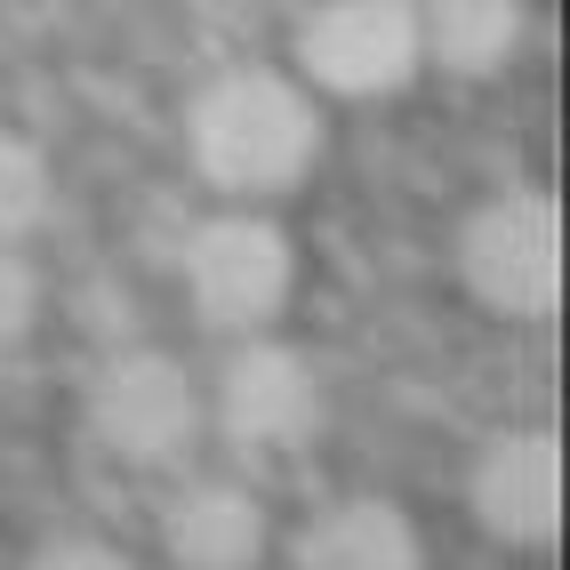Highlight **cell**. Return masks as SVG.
<instances>
[{"label":"cell","mask_w":570,"mask_h":570,"mask_svg":"<svg viewBox=\"0 0 570 570\" xmlns=\"http://www.w3.org/2000/svg\"><path fill=\"white\" fill-rule=\"evenodd\" d=\"M194 161L225 194H282L322 161V112L289 72H217L194 97Z\"/></svg>","instance_id":"1"},{"label":"cell","mask_w":570,"mask_h":570,"mask_svg":"<svg viewBox=\"0 0 570 570\" xmlns=\"http://www.w3.org/2000/svg\"><path fill=\"white\" fill-rule=\"evenodd\" d=\"M289 289H297V249L257 209H225L185 242V297L225 337H257L289 306Z\"/></svg>","instance_id":"2"},{"label":"cell","mask_w":570,"mask_h":570,"mask_svg":"<svg viewBox=\"0 0 570 570\" xmlns=\"http://www.w3.org/2000/svg\"><path fill=\"white\" fill-rule=\"evenodd\" d=\"M459 265L466 289L499 314L547 322L562 297V209L547 194H499L466 217L459 234Z\"/></svg>","instance_id":"3"},{"label":"cell","mask_w":570,"mask_h":570,"mask_svg":"<svg viewBox=\"0 0 570 570\" xmlns=\"http://www.w3.org/2000/svg\"><path fill=\"white\" fill-rule=\"evenodd\" d=\"M89 434L129 466H177L202 434V386L169 354H121L89 386Z\"/></svg>","instance_id":"4"},{"label":"cell","mask_w":570,"mask_h":570,"mask_svg":"<svg viewBox=\"0 0 570 570\" xmlns=\"http://www.w3.org/2000/svg\"><path fill=\"white\" fill-rule=\"evenodd\" d=\"M297 65L330 97H394L426 49H417V9L402 0H346V9H314L297 24Z\"/></svg>","instance_id":"5"},{"label":"cell","mask_w":570,"mask_h":570,"mask_svg":"<svg viewBox=\"0 0 570 570\" xmlns=\"http://www.w3.org/2000/svg\"><path fill=\"white\" fill-rule=\"evenodd\" d=\"M217 426L242 450H289L322 426V377L306 370L297 346L274 337H249V346L225 354L217 370Z\"/></svg>","instance_id":"6"},{"label":"cell","mask_w":570,"mask_h":570,"mask_svg":"<svg viewBox=\"0 0 570 570\" xmlns=\"http://www.w3.org/2000/svg\"><path fill=\"white\" fill-rule=\"evenodd\" d=\"M474 514L507 547H547L562 522V450L547 426H514L474 466Z\"/></svg>","instance_id":"7"},{"label":"cell","mask_w":570,"mask_h":570,"mask_svg":"<svg viewBox=\"0 0 570 570\" xmlns=\"http://www.w3.org/2000/svg\"><path fill=\"white\" fill-rule=\"evenodd\" d=\"M297 570H426V547L394 499H330L297 530Z\"/></svg>","instance_id":"8"},{"label":"cell","mask_w":570,"mask_h":570,"mask_svg":"<svg viewBox=\"0 0 570 570\" xmlns=\"http://www.w3.org/2000/svg\"><path fill=\"white\" fill-rule=\"evenodd\" d=\"M161 547L177 570H249L265 554V507L242 482H194L169 499Z\"/></svg>","instance_id":"9"},{"label":"cell","mask_w":570,"mask_h":570,"mask_svg":"<svg viewBox=\"0 0 570 570\" xmlns=\"http://www.w3.org/2000/svg\"><path fill=\"white\" fill-rule=\"evenodd\" d=\"M522 41V9L514 0H442V9L417 17V49L459 81H490Z\"/></svg>","instance_id":"10"},{"label":"cell","mask_w":570,"mask_h":570,"mask_svg":"<svg viewBox=\"0 0 570 570\" xmlns=\"http://www.w3.org/2000/svg\"><path fill=\"white\" fill-rule=\"evenodd\" d=\"M41 217H49V161H41V145L0 137V249H17Z\"/></svg>","instance_id":"11"},{"label":"cell","mask_w":570,"mask_h":570,"mask_svg":"<svg viewBox=\"0 0 570 570\" xmlns=\"http://www.w3.org/2000/svg\"><path fill=\"white\" fill-rule=\"evenodd\" d=\"M32 306H41V289H32V265L17 249H0V346H17L32 330Z\"/></svg>","instance_id":"12"},{"label":"cell","mask_w":570,"mask_h":570,"mask_svg":"<svg viewBox=\"0 0 570 570\" xmlns=\"http://www.w3.org/2000/svg\"><path fill=\"white\" fill-rule=\"evenodd\" d=\"M24 570H137V562L121 547H105V539H49Z\"/></svg>","instance_id":"13"}]
</instances>
